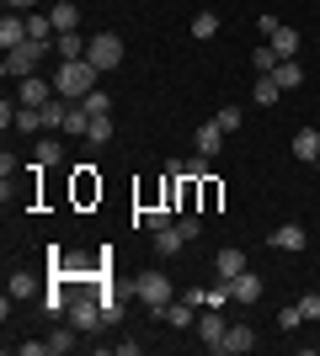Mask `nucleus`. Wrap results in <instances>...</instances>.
Returning <instances> with one entry per match:
<instances>
[{"label":"nucleus","mask_w":320,"mask_h":356,"mask_svg":"<svg viewBox=\"0 0 320 356\" xmlns=\"http://www.w3.org/2000/svg\"><path fill=\"white\" fill-rule=\"evenodd\" d=\"M59 160H64V144H59V138H38L32 165H43V170H48V165H59Z\"/></svg>","instance_id":"obj_22"},{"label":"nucleus","mask_w":320,"mask_h":356,"mask_svg":"<svg viewBox=\"0 0 320 356\" xmlns=\"http://www.w3.org/2000/svg\"><path fill=\"white\" fill-rule=\"evenodd\" d=\"M251 96H257V106H273V102H277V96H283V86H277L273 74H261L257 86H251Z\"/></svg>","instance_id":"obj_27"},{"label":"nucleus","mask_w":320,"mask_h":356,"mask_svg":"<svg viewBox=\"0 0 320 356\" xmlns=\"http://www.w3.org/2000/svg\"><path fill=\"white\" fill-rule=\"evenodd\" d=\"M219 197H224V192H219V181L203 176V208H219Z\"/></svg>","instance_id":"obj_40"},{"label":"nucleus","mask_w":320,"mask_h":356,"mask_svg":"<svg viewBox=\"0 0 320 356\" xmlns=\"http://www.w3.org/2000/svg\"><path fill=\"white\" fill-rule=\"evenodd\" d=\"M96 64L91 59H64L59 70H54V90H59L64 102H86V96H91L96 90Z\"/></svg>","instance_id":"obj_1"},{"label":"nucleus","mask_w":320,"mask_h":356,"mask_svg":"<svg viewBox=\"0 0 320 356\" xmlns=\"http://www.w3.org/2000/svg\"><path fill=\"white\" fill-rule=\"evenodd\" d=\"M273 250L299 255V250H310V234L299 229V223H277V229H273Z\"/></svg>","instance_id":"obj_9"},{"label":"nucleus","mask_w":320,"mask_h":356,"mask_svg":"<svg viewBox=\"0 0 320 356\" xmlns=\"http://www.w3.org/2000/svg\"><path fill=\"white\" fill-rule=\"evenodd\" d=\"M267 43L277 48V59H294V54H299V43H305V38H299V32H294V27H277L273 38H267Z\"/></svg>","instance_id":"obj_21"},{"label":"nucleus","mask_w":320,"mask_h":356,"mask_svg":"<svg viewBox=\"0 0 320 356\" xmlns=\"http://www.w3.org/2000/svg\"><path fill=\"white\" fill-rule=\"evenodd\" d=\"M192 144H198V154H208V160H213V154H219V144H224V128H219V122H203Z\"/></svg>","instance_id":"obj_19"},{"label":"nucleus","mask_w":320,"mask_h":356,"mask_svg":"<svg viewBox=\"0 0 320 356\" xmlns=\"http://www.w3.org/2000/svg\"><path fill=\"white\" fill-rule=\"evenodd\" d=\"M48 351H54V356L75 351V330H54V341H48Z\"/></svg>","instance_id":"obj_34"},{"label":"nucleus","mask_w":320,"mask_h":356,"mask_svg":"<svg viewBox=\"0 0 320 356\" xmlns=\"http://www.w3.org/2000/svg\"><path fill=\"white\" fill-rule=\"evenodd\" d=\"M38 6H43V0H6V11H22V16H32Z\"/></svg>","instance_id":"obj_43"},{"label":"nucleus","mask_w":320,"mask_h":356,"mask_svg":"<svg viewBox=\"0 0 320 356\" xmlns=\"http://www.w3.org/2000/svg\"><path fill=\"white\" fill-rule=\"evenodd\" d=\"M32 293H38V282H32L27 271H16L11 277V298H32Z\"/></svg>","instance_id":"obj_37"},{"label":"nucleus","mask_w":320,"mask_h":356,"mask_svg":"<svg viewBox=\"0 0 320 356\" xmlns=\"http://www.w3.org/2000/svg\"><path fill=\"white\" fill-rule=\"evenodd\" d=\"M91 144H107V138H112V118H91Z\"/></svg>","instance_id":"obj_38"},{"label":"nucleus","mask_w":320,"mask_h":356,"mask_svg":"<svg viewBox=\"0 0 320 356\" xmlns=\"http://www.w3.org/2000/svg\"><path fill=\"white\" fill-rule=\"evenodd\" d=\"M70 303H75V298H70V287L54 277V282H48V293H43V309H48V314H70Z\"/></svg>","instance_id":"obj_20"},{"label":"nucleus","mask_w":320,"mask_h":356,"mask_svg":"<svg viewBox=\"0 0 320 356\" xmlns=\"http://www.w3.org/2000/svg\"><path fill=\"white\" fill-rule=\"evenodd\" d=\"M48 22H54V32H75L80 27V11L70 6V0H48Z\"/></svg>","instance_id":"obj_15"},{"label":"nucleus","mask_w":320,"mask_h":356,"mask_svg":"<svg viewBox=\"0 0 320 356\" xmlns=\"http://www.w3.org/2000/svg\"><path fill=\"white\" fill-rule=\"evenodd\" d=\"M43 54H48L43 43L11 48V54H6V64H0V74H6V80H27V74H38V59H43Z\"/></svg>","instance_id":"obj_3"},{"label":"nucleus","mask_w":320,"mask_h":356,"mask_svg":"<svg viewBox=\"0 0 320 356\" xmlns=\"http://www.w3.org/2000/svg\"><path fill=\"white\" fill-rule=\"evenodd\" d=\"M86 48H91V38H80V27L54 38V54H59V64H64V59H86Z\"/></svg>","instance_id":"obj_12"},{"label":"nucleus","mask_w":320,"mask_h":356,"mask_svg":"<svg viewBox=\"0 0 320 356\" xmlns=\"http://www.w3.org/2000/svg\"><path fill=\"white\" fill-rule=\"evenodd\" d=\"M64 134H80V138L91 134V112H86L80 102H70V118H64Z\"/></svg>","instance_id":"obj_26"},{"label":"nucleus","mask_w":320,"mask_h":356,"mask_svg":"<svg viewBox=\"0 0 320 356\" xmlns=\"http://www.w3.org/2000/svg\"><path fill=\"white\" fill-rule=\"evenodd\" d=\"M182 245H187V234H182V229H176V223H166V229L155 234V250H160V255H176V250H182Z\"/></svg>","instance_id":"obj_23"},{"label":"nucleus","mask_w":320,"mask_h":356,"mask_svg":"<svg viewBox=\"0 0 320 356\" xmlns=\"http://www.w3.org/2000/svg\"><path fill=\"white\" fill-rule=\"evenodd\" d=\"M229 293H235V303H257V298H261V277H257L251 266H245L241 277L229 282Z\"/></svg>","instance_id":"obj_17"},{"label":"nucleus","mask_w":320,"mask_h":356,"mask_svg":"<svg viewBox=\"0 0 320 356\" xmlns=\"http://www.w3.org/2000/svg\"><path fill=\"white\" fill-rule=\"evenodd\" d=\"M11 128H16V134H43V112H38V106H16Z\"/></svg>","instance_id":"obj_25"},{"label":"nucleus","mask_w":320,"mask_h":356,"mask_svg":"<svg viewBox=\"0 0 320 356\" xmlns=\"http://www.w3.org/2000/svg\"><path fill=\"white\" fill-rule=\"evenodd\" d=\"M134 298H139V303H144L150 314H160V309H166V303H171L176 293H171V277H166V271H139Z\"/></svg>","instance_id":"obj_2"},{"label":"nucleus","mask_w":320,"mask_h":356,"mask_svg":"<svg viewBox=\"0 0 320 356\" xmlns=\"http://www.w3.org/2000/svg\"><path fill=\"white\" fill-rule=\"evenodd\" d=\"M75 197H80V202H91V197H102V181L91 176V165L80 170V181H75Z\"/></svg>","instance_id":"obj_29"},{"label":"nucleus","mask_w":320,"mask_h":356,"mask_svg":"<svg viewBox=\"0 0 320 356\" xmlns=\"http://www.w3.org/2000/svg\"><path fill=\"white\" fill-rule=\"evenodd\" d=\"M0 43H6V54L27 43V16H22V11H6V16H0Z\"/></svg>","instance_id":"obj_11"},{"label":"nucleus","mask_w":320,"mask_h":356,"mask_svg":"<svg viewBox=\"0 0 320 356\" xmlns=\"http://www.w3.org/2000/svg\"><path fill=\"white\" fill-rule=\"evenodd\" d=\"M16 351H22V356H48V341H22Z\"/></svg>","instance_id":"obj_44"},{"label":"nucleus","mask_w":320,"mask_h":356,"mask_svg":"<svg viewBox=\"0 0 320 356\" xmlns=\"http://www.w3.org/2000/svg\"><path fill=\"white\" fill-rule=\"evenodd\" d=\"M86 112H91V118H112V96H107V90H91V96H86Z\"/></svg>","instance_id":"obj_30"},{"label":"nucleus","mask_w":320,"mask_h":356,"mask_svg":"<svg viewBox=\"0 0 320 356\" xmlns=\"http://www.w3.org/2000/svg\"><path fill=\"white\" fill-rule=\"evenodd\" d=\"M176 229H182L187 239H198L203 234V218H198V213H176Z\"/></svg>","instance_id":"obj_36"},{"label":"nucleus","mask_w":320,"mask_h":356,"mask_svg":"<svg viewBox=\"0 0 320 356\" xmlns=\"http://www.w3.org/2000/svg\"><path fill=\"white\" fill-rule=\"evenodd\" d=\"M86 59H91L102 74H107V70H118V64H123V38H118V32H96L91 48H86Z\"/></svg>","instance_id":"obj_4"},{"label":"nucleus","mask_w":320,"mask_h":356,"mask_svg":"<svg viewBox=\"0 0 320 356\" xmlns=\"http://www.w3.org/2000/svg\"><path fill=\"white\" fill-rule=\"evenodd\" d=\"M16 106H22V102H11V96L0 102V128H11V122H16Z\"/></svg>","instance_id":"obj_42"},{"label":"nucleus","mask_w":320,"mask_h":356,"mask_svg":"<svg viewBox=\"0 0 320 356\" xmlns=\"http://www.w3.org/2000/svg\"><path fill=\"white\" fill-rule=\"evenodd\" d=\"M251 346H257V330H251V325H229V330H224V341H219V351H213V356H245Z\"/></svg>","instance_id":"obj_8"},{"label":"nucleus","mask_w":320,"mask_h":356,"mask_svg":"<svg viewBox=\"0 0 320 356\" xmlns=\"http://www.w3.org/2000/svg\"><path fill=\"white\" fill-rule=\"evenodd\" d=\"M16 102H22V106H48V102H54V80H43V74L16 80Z\"/></svg>","instance_id":"obj_5"},{"label":"nucleus","mask_w":320,"mask_h":356,"mask_svg":"<svg viewBox=\"0 0 320 356\" xmlns=\"http://www.w3.org/2000/svg\"><path fill=\"white\" fill-rule=\"evenodd\" d=\"M192 303L198 309H224V303H235V293H229V282H219V287H192Z\"/></svg>","instance_id":"obj_13"},{"label":"nucleus","mask_w":320,"mask_h":356,"mask_svg":"<svg viewBox=\"0 0 320 356\" xmlns=\"http://www.w3.org/2000/svg\"><path fill=\"white\" fill-rule=\"evenodd\" d=\"M160 319H166L171 330H198V303H192V298H182V303H166V309H160Z\"/></svg>","instance_id":"obj_10"},{"label":"nucleus","mask_w":320,"mask_h":356,"mask_svg":"<svg viewBox=\"0 0 320 356\" xmlns=\"http://www.w3.org/2000/svg\"><path fill=\"white\" fill-rule=\"evenodd\" d=\"M171 213H176V208H144V213H139V223H144L150 234H160V229L171 223Z\"/></svg>","instance_id":"obj_28"},{"label":"nucleus","mask_w":320,"mask_h":356,"mask_svg":"<svg viewBox=\"0 0 320 356\" xmlns=\"http://www.w3.org/2000/svg\"><path fill=\"white\" fill-rule=\"evenodd\" d=\"M251 64H257L261 74H273V70H277V64H283V59H277V48H273V43H261L257 54H251Z\"/></svg>","instance_id":"obj_32"},{"label":"nucleus","mask_w":320,"mask_h":356,"mask_svg":"<svg viewBox=\"0 0 320 356\" xmlns=\"http://www.w3.org/2000/svg\"><path fill=\"white\" fill-rule=\"evenodd\" d=\"M70 325H75V330H96V325H107V319H102V298H86V293H80L75 303H70Z\"/></svg>","instance_id":"obj_6"},{"label":"nucleus","mask_w":320,"mask_h":356,"mask_svg":"<svg viewBox=\"0 0 320 356\" xmlns=\"http://www.w3.org/2000/svg\"><path fill=\"white\" fill-rule=\"evenodd\" d=\"M294 160H305V165L320 160V128H299L294 134Z\"/></svg>","instance_id":"obj_14"},{"label":"nucleus","mask_w":320,"mask_h":356,"mask_svg":"<svg viewBox=\"0 0 320 356\" xmlns=\"http://www.w3.org/2000/svg\"><path fill=\"white\" fill-rule=\"evenodd\" d=\"M299 314H305V319H320V293H310V298H299Z\"/></svg>","instance_id":"obj_41"},{"label":"nucleus","mask_w":320,"mask_h":356,"mask_svg":"<svg viewBox=\"0 0 320 356\" xmlns=\"http://www.w3.org/2000/svg\"><path fill=\"white\" fill-rule=\"evenodd\" d=\"M305 325V314H299V303H289V309H277V330H299Z\"/></svg>","instance_id":"obj_35"},{"label":"nucleus","mask_w":320,"mask_h":356,"mask_svg":"<svg viewBox=\"0 0 320 356\" xmlns=\"http://www.w3.org/2000/svg\"><path fill=\"white\" fill-rule=\"evenodd\" d=\"M224 314H219V309H198V341L203 346H208V351H219V341H224Z\"/></svg>","instance_id":"obj_7"},{"label":"nucleus","mask_w":320,"mask_h":356,"mask_svg":"<svg viewBox=\"0 0 320 356\" xmlns=\"http://www.w3.org/2000/svg\"><path fill=\"white\" fill-rule=\"evenodd\" d=\"M315 351H320V341H315Z\"/></svg>","instance_id":"obj_45"},{"label":"nucleus","mask_w":320,"mask_h":356,"mask_svg":"<svg viewBox=\"0 0 320 356\" xmlns=\"http://www.w3.org/2000/svg\"><path fill=\"white\" fill-rule=\"evenodd\" d=\"M273 80H277V86H283V90L305 86V70H299V59H283V64H277V70H273Z\"/></svg>","instance_id":"obj_24"},{"label":"nucleus","mask_w":320,"mask_h":356,"mask_svg":"<svg viewBox=\"0 0 320 356\" xmlns=\"http://www.w3.org/2000/svg\"><path fill=\"white\" fill-rule=\"evenodd\" d=\"M213 271H219V282H235L245 271V250H219L213 255Z\"/></svg>","instance_id":"obj_16"},{"label":"nucleus","mask_w":320,"mask_h":356,"mask_svg":"<svg viewBox=\"0 0 320 356\" xmlns=\"http://www.w3.org/2000/svg\"><path fill=\"white\" fill-rule=\"evenodd\" d=\"M48 38H59V32H54V22H48V11H32V16H27V43H43V48H54Z\"/></svg>","instance_id":"obj_18"},{"label":"nucleus","mask_w":320,"mask_h":356,"mask_svg":"<svg viewBox=\"0 0 320 356\" xmlns=\"http://www.w3.org/2000/svg\"><path fill=\"white\" fill-rule=\"evenodd\" d=\"M213 122H219L224 134H235V128H241V106H224V112H219V118H213Z\"/></svg>","instance_id":"obj_39"},{"label":"nucleus","mask_w":320,"mask_h":356,"mask_svg":"<svg viewBox=\"0 0 320 356\" xmlns=\"http://www.w3.org/2000/svg\"><path fill=\"white\" fill-rule=\"evenodd\" d=\"M192 38H219V16L198 11V16H192Z\"/></svg>","instance_id":"obj_31"},{"label":"nucleus","mask_w":320,"mask_h":356,"mask_svg":"<svg viewBox=\"0 0 320 356\" xmlns=\"http://www.w3.org/2000/svg\"><path fill=\"white\" fill-rule=\"evenodd\" d=\"M171 170H176V176H192V181H203V176H208V154H192L187 165H171Z\"/></svg>","instance_id":"obj_33"}]
</instances>
